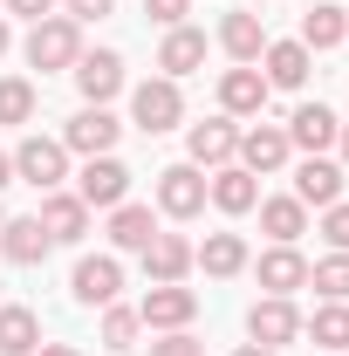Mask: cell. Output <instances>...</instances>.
I'll return each mask as SVG.
<instances>
[{
    "instance_id": "cell-1",
    "label": "cell",
    "mask_w": 349,
    "mask_h": 356,
    "mask_svg": "<svg viewBox=\"0 0 349 356\" xmlns=\"http://www.w3.org/2000/svg\"><path fill=\"white\" fill-rule=\"evenodd\" d=\"M28 62L35 69H76L83 62V21H69V14H48V21H35L28 28Z\"/></svg>"
},
{
    "instance_id": "cell-2",
    "label": "cell",
    "mask_w": 349,
    "mask_h": 356,
    "mask_svg": "<svg viewBox=\"0 0 349 356\" xmlns=\"http://www.w3.org/2000/svg\"><path fill=\"white\" fill-rule=\"evenodd\" d=\"M131 124H137L144 137H165V131L185 124V96H178L172 76H151V83L131 89Z\"/></svg>"
},
{
    "instance_id": "cell-3",
    "label": "cell",
    "mask_w": 349,
    "mask_h": 356,
    "mask_svg": "<svg viewBox=\"0 0 349 356\" xmlns=\"http://www.w3.org/2000/svg\"><path fill=\"white\" fill-rule=\"evenodd\" d=\"M14 178H28L35 192H62V178H69V151H62V137H21V151H14Z\"/></svg>"
},
{
    "instance_id": "cell-4",
    "label": "cell",
    "mask_w": 349,
    "mask_h": 356,
    "mask_svg": "<svg viewBox=\"0 0 349 356\" xmlns=\"http://www.w3.org/2000/svg\"><path fill=\"white\" fill-rule=\"evenodd\" d=\"M76 199H83L89 213H96V206H103V213L124 206V199H131V172H124V158H117V151H110V158H89L83 172H76Z\"/></svg>"
},
{
    "instance_id": "cell-5",
    "label": "cell",
    "mask_w": 349,
    "mask_h": 356,
    "mask_svg": "<svg viewBox=\"0 0 349 356\" xmlns=\"http://www.w3.org/2000/svg\"><path fill=\"white\" fill-rule=\"evenodd\" d=\"M69 288H76L83 309H110V302L124 295V261H117V254H83L76 274H69Z\"/></svg>"
},
{
    "instance_id": "cell-6",
    "label": "cell",
    "mask_w": 349,
    "mask_h": 356,
    "mask_svg": "<svg viewBox=\"0 0 349 356\" xmlns=\"http://www.w3.org/2000/svg\"><path fill=\"white\" fill-rule=\"evenodd\" d=\"M117 137H124V124L103 110V103H89V110H76L69 124H62V151H83V158H110L117 151Z\"/></svg>"
},
{
    "instance_id": "cell-7",
    "label": "cell",
    "mask_w": 349,
    "mask_h": 356,
    "mask_svg": "<svg viewBox=\"0 0 349 356\" xmlns=\"http://www.w3.org/2000/svg\"><path fill=\"white\" fill-rule=\"evenodd\" d=\"M247 336H254L261 350H288V343L302 336V309H295L288 295H261V302L247 309Z\"/></svg>"
},
{
    "instance_id": "cell-8",
    "label": "cell",
    "mask_w": 349,
    "mask_h": 356,
    "mask_svg": "<svg viewBox=\"0 0 349 356\" xmlns=\"http://www.w3.org/2000/svg\"><path fill=\"white\" fill-rule=\"evenodd\" d=\"M185 151H192V158H185V165H199V172H206V165H233V158H240V131H233V117H206V124H192V131H185Z\"/></svg>"
},
{
    "instance_id": "cell-9",
    "label": "cell",
    "mask_w": 349,
    "mask_h": 356,
    "mask_svg": "<svg viewBox=\"0 0 349 356\" xmlns=\"http://www.w3.org/2000/svg\"><path fill=\"white\" fill-rule=\"evenodd\" d=\"M137 315H144V329H192V315H199V295H192L185 281H158V288L137 302Z\"/></svg>"
},
{
    "instance_id": "cell-10",
    "label": "cell",
    "mask_w": 349,
    "mask_h": 356,
    "mask_svg": "<svg viewBox=\"0 0 349 356\" xmlns=\"http://www.w3.org/2000/svg\"><path fill=\"white\" fill-rule=\"evenodd\" d=\"M158 213H172V220L206 213V178H199V165H165L158 172Z\"/></svg>"
},
{
    "instance_id": "cell-11",
    "label": "cell",
    "mask_w": 349,
    "mask_h": 356,
    "mask_svg": "<svg viewBox=\"0 0 349 356\" xmlns=\"http://www.w3.org/2000/svg\"><path fill=\"white\" fill-rule=\"evenodd\" d=\"M281 131H288V144H295V151H308V158H322V151L336 144V131H343V117H336L329 103H302V110H295V117H288Z\"/></svg>"
},
{
    "instance_id": "cell-12",
    "label": "cell",
    "mask_w": 349,
    "mask_h": 356,
    "mask_svg": "<svg viewBox=\"0 0 349 356\" xmlns=\"http://www.w3.org/2000/svg\"><path fill=\"white\" fill-rule=\"evenodd\" d=\"M219 110H226V117H261L267 110V76L254 62H240V69L219 76Z\"/></svg>"
},
{
    "instance_id": "cell-13",
    "label": "cell",
    "mask_w": 349,
    "mask_h": 356,
    "mask_svg": "<svg viewBox=\"0 0 349 356\" xmlns=\"http://www.w3.org/2000/svg\"><path fill=\"white\" fill-rule=\"evenodd\" d=\"M69 76H76V89H83L89 103H110V96L124 89V55H117V48H96V55H89L83 48V62H76Z\"/></svg>"
},
{
    "instance_id": "cell-14",
    "label": "cell",
    "mask_w": 349,
    "mask_h": 356,
    "mask_svg": "<svg viewBox=\"0 0 349 356\" xmlns=\"http://www.w3.org/2000/svg\"><path fill=\"white\" fill-rule=\"evenodd\" d=\"M295 158V144H288V131L281 124H254V131H240V165L261 178V172H281Z\"/></svg>"
},
{
    "instance_id": "cell-15",
    "label": "cell",
    "mask_w": 349,
    "mask_h": 356,
    "mask_svg": "<svg viewBox=\"0 0 349 356\" xmlns=\"http://www.w3.org/2000/svg\"><path fill=\"white\" fill-rule=\"evenodd\" d=\"M206 199H213L219 213H233V220H240V213H254V206H261V185H254L247 165H219V172L206 178Z\"/></svg>"
},
{
    "instance_id": "cell-16",
    "label": "cell",
    "mask_w": 349,
    "mask_h": 356,
    "mask_svg": "<svg viewBox=\"0 0 349 356\" xmlns=\"http://www.w3.org/2000/svg\"><path fill=\"white\" fill-rule=\"evenodd\" d=\"M192 274V240L185 233H151V247H144V281L158 288V281H185Z\"/></svg>"
},
{
    "instance_id": "cell-17",
    "label": "cell",
    "mask_w": 349,
    "mask_h": 356,
    "mask_svg": "<svg viewBox=\"0 0 349 356\" xmlns=\"http://www.w3.org/2000/svg\"><path fill=\"white\" fill-rule=\"evenodd\" d=\"M35 220L48 226V240H62V247H76L89 233V206L76 199V192H42V213Z\"/></svg>"
},
{
    "instance_id": "cell-18",
    "label": "cell",
    "mask_w": 349,
    "mask_h": 356,
    "mask_svg": "<svg viewBox=\"0 0 349 356\" xmlns=\"http://www.w3.org/2000/svg\"><path fill=\"white\" fill-rule=\"evenodd\" d=\"M295 199L302 206H336L343 199V165L336 158H302L295 165Z\"/></svg>"
},
{
    "instance_id": "cell-19",
    "label": "cell",
    "mask_w": 349,
    "mask_h": 356,
    "mask_svg": "<svg viewBox=\"0 0 349 356\" xmlns=\"http://www.w3.org/2000/svg\"><path fill=\"white\" fill-rule=\"evenodd\" d=\"M48 247H55V240H48L42 220H0V254H7L14 267H42Z\"/></svg>"
},
{
    "instance_id": "cell-20",
    "label": "cell",
    "mask_w": 349,
    "mask_h": 356,
    "mask_svg": "<svg viewBox=\"0 0 349 356\" xmlns=\"http://www.w3.org/2000/svg\"><path fill=\"white\" fill-rule=\"evenodd\" d=\"M349 42V7H336V0H315L302 14V48L308 55H322V48H343Z\"/></svg>"
},
{
    "instance_id": "cell-21",
    "label": "cell",
    "mask_w": 349,
    "mask_h": 356,
    "mask_svg": "<svg viewBox=\"0 0 349 356\" xmlns=\"http://www.w3.org/2000/svg\"><path fill=\"white\" fill-rule=\"evenodd\" d=\"M261 62H267V89H302L308 69H315V55H308L302 42H267Z\"/></svg>"
},
{
    "instance_id": "cell-22",
    "label": "cell",
    "mask_w": 349,
    "mask_h": 356,
    "mask_svg": "<svg viewBox=\"0 0 349 356\" xmlns=\"http://www.w3.org/2000/svg\"><path fill=\"white\" fill-rule=\"evenodd\" d=\"M42 350V315L21 302H0V356H35Z\"/></svg>"
},
{
    "instance_id": "cell-23",
    "label": "cell",
    "mask_w": 349,
    "mask_h": 356,
    "mask_svg": "<svg viewBox=\"0 0 349 356\" xmlns=\"http://www.w3.org/2000/svg\"><path fill=\"white\" fill-rule=\"evenodd\" d=\"M151 233H158V220H151V206H110V247L117 254H144L151 247Z\"/></svg>"
},
{
    "instance_id": "cell-24",
    "label": "cell",
    "mask_w": 349,
    "mask_h": 356,
    "mask_svg": "<svg viewBox=\"0 0 349 356\" xmlns=\"http://www.w3.org/2000/svg\"><path fill=\"white\" fill-rule=\"evenodd\" d=\"M261 226H267V240L274 247H295L308 233V206L295 199V192H281V199H261Z\"/></svg>"
},
{
    "instance_id": "cell-25",
    "label": "cell",
    "mask_w": 349,
    "mask_h": 356,
    "mask_svg": "<svg viewBox=\"0 0 349 356\" xmlns=\"http://www.w3.org/2000/svg\"><path fill=\"white\" fill-rule=\"evenodd\" d=\"M254 274H261V288H267V295H295V288H308V261L295 254V247H267Z\"/></svg>"
},
{
    "instance_id": "cell-26",
    "label": "cell",
    "mask_w": 349,
    "mask_h": 356,
    "mask_svg": "<svg viewBox=\"0 0 349 356\" xmlns=\"http://www.w3.org/2000/svg\"><path fill=\"white\" fill-rule=\"evenodd\" d=\"M199 62H206V35H199V28H165V48H158V69H165V76H192V69H199Z\"/></svg>"
},
{
    "instance_id": "cell-27",
    "label": "cell",
    "mask_w": 349,
    "mask_h": 356,
    "mask_svg": "<svg viewBox=\"0 0 349 356\" xmlns=\"http://www.w3.org/2000/svg\"><path fill=\"white\" fill-rule=\"evenodd\" d=\"M192 267H206L213 281H226V274L247 267V240L240 233H206V247H192Z\"/></svg>"
},
{
    "instance_id": "cell-28",
    "label": "cell",
    "mask_w": 349,
    "mask_h": 356,
    "mask_svg": "<svg viewBox=\"0 0 349 356\" xmlns=\"http://www.w3.org/2000/svg\"><path fill=\"white\" fill-rule=\"evenodd\" d=\"M219 48H226L233 62H261V48H267L261 14H226V21H219Z\"/></svg>"
},
{
    "instance_id": "cell-29",
    "label": "cell",
    "mask_w": 349,
    "mask_h": 356,
    "mask_svg": "<svg viewBox=\"0 0 349 356\" xmlns=\"http://www.w3.org/2000/svg\"><path fill=\"white\" fill-rule=\"evenodd\" d=\"M302 329L315 336V350H336V356H343V350H349V302H322Z\"/></svg>"
},
{
    "instance_id": "cell-30",
    "label": "cell",
    "mask_w": 349,
    "mask_h": 356,
    "mask_svg": "<svg viewBox=\"0 0 349 356\" xmlns=\"http://www.w3.org/2000/svg\"><path fill=\"white\" fill-rule=\"evenodd\" d=\"M308 288L322 295V302H349V254H329V261L308 267Z\"/></svg>"
},
{
    "instance_id": "cell-31",
    "label": "cell",
    "mask_w": 349,
    "mask_h": 356,
    "mask_svg": "<svg viewBox=\"0 0 349 356\" xmlns=\"http://www.w3.org/2000/svg\"><path fill=\"white\" fill-rule=\"evenodd\" d=\"M35 117V83L28 76H0V124H28Z\"/></svg>"
},
{
    "instance_id": "cell-32",
    "label": "cell",
    "mask_w": 349,
    "mask_h": 356,
    "mask_svg": "<svg viewBox=\"0 0 349 356\" xmlns=\"http://www.w3.org/2000/svg\"><path fill=\"white\" fill-rule=\"evenodd\" d=\"M137 329H144V315H137V309H117V302L103 309V343H110L117 356H124V350L137 343Z\"/></svg>"
},
{
    "instance_id": "cell-33",
    "label": "cell",
    "mask_w": 349,
    "mask_h": 356,
    "mask_svg": "<svg viewBox=\"0 0 349 356\" xmlns=\"http://www.w3.org/2000/svg\"><path fill=\"white\" fill-rule=\"evenodd\" d=\"M322 240H329L336 254H349V199H336V206H322Z\"/></svg>"
},
{
    "instance_id": "cell-34",
    "label": "cell",
    "mask_w": 349,
    "mask_h": 356,
    "mask_svg": "<svg viewBox=\"0 0 349 356\" xmlns=\"http://www.w3.org/2000/svg\"><path fill=\"white\" fill-rule=\"evenodd\" d=\"M151 356H206V343H192L185 329H165V336L151 343Z\"/></svg>"
},
{
    "instance_id": "cell-35",
    "label": "cell",
    "mask_w": 349,
    "mask_h": 356,
    "mask_svg": "<svg viewBox=\"0 0 349 356\" xmlns=\"http://www.w3.org/2000/svg\"><path fill=\"white\" fill-rule=\"evenodd\" d=\"M144 14H151L158 28H185V14H192V0H144Z\"/></svg>"
},
{
    "instance_id": "cell-36",
    "label": "cell",
    "mask_w": 349,
    "mask_h": 356,
    "mask_svg": "<svg viewBox=\"0 0 349 356\" xmlns=\"http://www.w3.org/2000/svg\"><path fill=\"white\" fill-rule=\"evenodd\" d=\"M117 0H69V21H103Z\"/></svg>"
},
{
    "instance_id": "cell-37",
    "label": "cell",
    "mask_w": 349,
    "mask_h": 356,
    "mask_svg": "<svg viewBox=\"0 0 349 356\" xmlns=\"http://www.w3.org/2000/svg\"><path fill=\"white\" fill-rule=\"evenodd\" d=\"M0 7H7V14H28V21H48V14H55V0H0Z\"/></svg>"
},
{
    "instance_id": "cell-38",
    "label": "cell",
    "mask_w": 349,
    "mask_h": 356,
    "mask_svg": "<svg viewBox=\"0 0 349 356\" xmlns=\"http://www.w3.org/2000/svg\"><path fill=\"white\" fill-rule=\"evenodd\" d=\"M35 356H76V350H69V343H42Z\"/></svg>"
},
{
    "instance_id": "cell-39",
    "label": "cell",
    "mask_w": 349,
    "mask_h": 356,
    "mask_svg": "<svg viewBox=\"0 0 349 356\" xmlns=\"http://www.w3.org/2000/svg\"><path fill=\"white\" fill-rule=\"evenodd\" d=\"M7 48H14V28H7V14H0V55H7Z\"/></svg>"
},
{
    "instance_id": "cell-40",
    "label": "cell",
    "mask_w": 349,
    "mask_h": 356,
    "mask_svg": "<svg viewBox=\"0 0 349 356\" xmlns=\"http://www.w3.org/2000/svg\"><path fill=\"white\" fill-rule=\"evenodd\" d=\"M233 356H281V350H261V343H247V350H233Z\"/></svg>"
},
{
    "instance_id": "cell-41",
    "label": "cell",
    "mask_w": 349,
    "mask_h": 356,
    "mask_svg": "<svg viewBox=\"0 0 349 356\" xmlns=\"http://www.w3.org/2000/svg\"><path fill=\"white\" fill-rule=\"evenodd\" d=\"M7 178H14V158H7V151H0V185H7Z\"/></svg>"
},
{
    "instance_id": "cell-42",
    "label": "cell",
    "mask_w": 349,
    "mask_h": 356,
    "mask_svg": "<svg viewBox=\"0 0 349 356\" xmlns=\"http://www.w3.org/2000/svg\"><path fill=\"white\" fill-rule=\"evenodd\" d=\"M336 144H343V165H349V124H343V131H336Z\"/></svg>"
},
{
    "instance_id": "cell-43",
    "label": "cell",
    "mask_w": 349,
    "mask_h": 356,
    "mask_svg": "<svg viewBox=\"0 0 349 356\" xmlns=\"http://www.w3.org/2000/svg\"><path fill=\"white\" fill-rule=\"evenodd\" d=\"M0 220H7V213H0Z\"/></svg>"
},
{
    "instance_id": "cell-44",
    "label": "cell",
    "mask_w": 349,
    "mask_h": 356,
    "mask_svg": "<svg viewBox=\"0 0 349 356\" xmlns=\"http://www.w3.org/2000/svg\"><path fill=\"white\" fill-rule=\"evenodd\" d=\"M254 7H261V0H254Z\"/></svg>"
},
{
    "instance_id": "cell-45",
    "label": "cell",
    "mask_w": 349,
    "mask_h": 356,
    "mask_svg": "<svg viewBox=\"0 0 349 356\" xmlns=\"http://www.w3.org/2000/svg\"><path fill=\"white\" fill-rule=\"evenodd\" d=\"M343 356H349V350H343Z\"/></svg>"
}]
</instances>
